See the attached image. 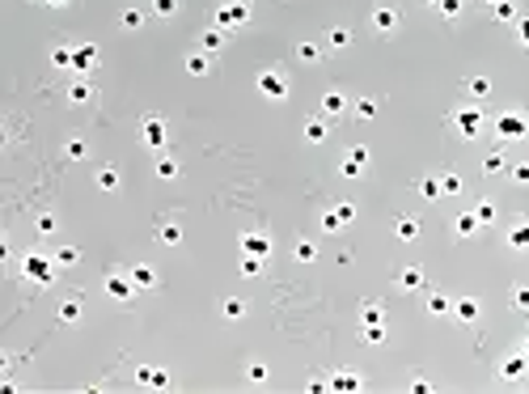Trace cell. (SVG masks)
<instances>
[{"label":"cell","instance_id":"277c9868","mask_svg":"<svg viewBox=\"0 0 529 394\" xmlns=\"http://www.w3.org/2000/svg\"><path fill=\"white\" fill-rule=\"evenodd\" d=\"M373 22H377V30H394V13H390V9H377Z\"/></svg>","mask_w":529,"mask_h":394},{"label":"cell","instance_id":"52a82bcc","mask_svg":"<svg viewBox=\"0 0 529 394\" xmlns=\"http://www.w3.org/2000/svg\"><path fill=\"white\" fill-rule=\"evenodd\" d=\"M398 233H402V237H407V242H411V237L419 233V225H415V220H402V225H398Z\"/></svg>","mask_w":529,"mask_h":394},{"label":"cell","instance_id":"9c48e42d","mask_svg":"<svg viewBox=\"0 0 529 394\" xmlns=\"http://www.w3.org/2000/svg\"><path fill=\"white\" fill-rule=\"evenodd\" d=\"M517 305H521V310H529V288H521V293H517Z\"/></svg>","mask_w":529,"mask_h":394},{"label":"cell","instance_id":"ba28073f","mask_svg":"<svg viewBox=\"0 0 529 394\" xmlns=\"http://www.w3.org/2000/svg\"><path fill=\"white\" fill-rule=\"evenodd\" d=\"M148 144H161V123H148Z\"/></svg>","mask_w":529,"mask_h":394},{"label":"cell","instance_id":"5b68a950","mask_svg":"<svg viewBox=\"0 0 529 394\" xmlns=\"http://www.w3.org/2000/svg\"><path fill=\"white\" fill-rule=\"evenodd\" d=\"M513 246H529V225H521V229H513Z\"/></svg>","mask_w":529,"mask_h":394},{"label":"cell","instance_id":"7a4b0ae2","mask_svg":"<svg viewBox=\"0 0 529 394\" xmlns=\"http://www.w3.org/2000/svg\"><path fill=\"white\" fill-rule=\"evenodd\" d=\"M26 271H30L34 280H43V284L51 280V271H47V263H43V259H30V263H26Z\"/></svg>","mask_w":529,"mask_h":394},{"label":"cell","instance_id":"6da1fadb","mask_svg":"<svg viewBox=\"0 0 529 394\" xmlns=\"http://www.w3.org/2000/svg\"><path fill=\"white\" fill-rule=\"evenodd\" d=\"M500 132H504V136H521V132H525V123H521L517 115H504V119H500Z\"/></svg>","mask_w":529,"mask_h":394},{"label":"cell","instance_id":"3957f363","mask_svg":"<svg viewBox=\"0 0 529 394\" xmlns=\"http://www.w3.org/2000/svg\"><path fill=\"white\" fill-rule=\"evenodd\" d=\"M262 93H271V98H284V81H279V77H262Z\"/></svg>","mask_w":529,"mask_h":394},{"label":"cell","instance_id":"30bf717a","mask_svg":"<svg viewBox=\"0 0 529 394\" xmlns=\"http://www.w3.org/2000/svg\"><path fill=\"white\" fill-rule=\"evenodd\" d=\"M521 30H525V34H521V39H525V43H529V22H525V26H521Z\"/></svg>","mask_w":529,"mask_h":394},{"label":"cell","instance_id":"8992f818","mask_svg":"<svg viewBox=\"0 0 529 394\" xmlns=\"http://www.w3.org/2000/svg\"><path fill=\"white\" fill-rule=\"evenodd\" d=\"M131 280H136V284H153V271H148V267H136Z\"/></svg>","mask_w":529,"mask_h":394}]
</instances>
